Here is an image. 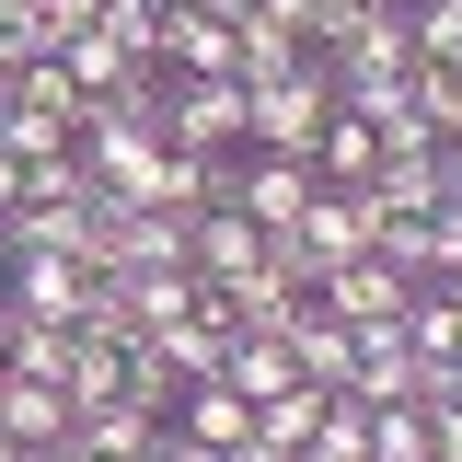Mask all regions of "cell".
Returning <instances> with one entry per match:
<instances>
[{
    "mask_svg": "<svg viewBox=\"0 0 462 462\" xmlns=\"http://www.w3.org/2000/svg\"><path fill=\"white\" fill-rule=\"evenodd\" d=\"M254 254H266V231L243 220V208H197V231H185V266H197L208 289H220V278H243Z\"/></svg>",
    "mask_w": 462,
    "mask_h": 462,
    "instance_id": "cell-10",
    "label": "cell"
},
{
    "mask_svg": "<svg viewBox=\"0 0 462 462\" xmlns=\"http://www.w3.org/2000/svg\"><path fill=\"white\" fill-rule=\"evenodd\" d=\"M127 404H151V416H173V404H185V370H173V358H162L151 336L127 346Z\"/></svg>",
    "mask_w": 462,
    "mask_h": 462,
    "instance_id": "cell-21",
    "label": "cell"
},
{
    "mask_svg": "<svg viewBox=\"0 0 462 462\" xmlns=\"http://www.w3.org/2000/svg\"><path fill=\"white\" fill-rule=\"evenodd\" d=\"M404 116H416L428 139H462V69L451 58H416V69H404Z\"/></svg>",
    "mask_w": 462,
    "mask_h": 462,
    "instance_id": "cell-18",
    "label": "cell"
},
{
    "mask_svg": "<svg viewBox=\"0 0 462 462\" xmlns=\"http://www.w3.org/2000/svg\"><path fill=\"white\" fill-rule=\"evenodd\" d=\"M173 428H185V439H208V451H243V439H254V404L231 393V382H185Z\"/></svg>",
    "mask_w": 462,
    "mask_h": 462,
    "instance_id": "cell-13",
    "label": "cell"
},
{
    "mask_svg": "<svg viewBox=\"0 0 462 462\" xmlns=\"http://www.w3.org/2000/svg\"><path fill=\"white\" fill-rule=\"evenodd\" d=\"M162 139H173V151H243V81H231V69L173 81V69H162Z\"/></svg>",
    "mask_w": 462,
    "mask_h": 462,
    "instance_id": "cell-2",
    "label": "cell"
},
{
    "mask_svg": "<svg viewBox=\"0 0 462 462\" xmlns=\"http://www.w3.org/2000/svg\"><path fill=\"white\" fill-rule=\"evenodd\" d=\"M312 300H324L336 324H393L404 300H416V278H404L393 254L370 243V254H346V266H324V289H312Z\"/></svg>",
    "mask_w": 462,
    "mask_h": 462,
    "instance_id": "cell-6",
    "label": "cell"
},
{
    "mask_svg": "<svg viewBox=\"0 0 462 462\" xmlns=\"http://www.w3.org/2000/svg\"><path fill=\"white\" fill-rule=\"evenodd\" d=\"M404 47L416 58H462V0H404Z\"/></svg>",
    "mask_w": 462,
    "mask_h": 462,
    "instance_id": "cell-22",
    "label": "cell"
},
{
    "mask_svg": "<svg viewBox=\"0 0 462 462\" xmlns=\"http://www.w3.org/2000/svg\"><path fill=\"white\" fill-rule=\"evenodd\" d=\"M289 358H300V382H324V393H346V370H358V336H346L324 300H300L289 312Z\"/></svg>",
    "mask_w": 462,
    "mask_h": 462,
    "instance_id": "cell-11",
    "label": "cell"
},
{
    "mask_svg": "<svg viewBox=\"0 0 462 462\" xmlns=\"http://www.w3.org/2000/svg\"><path fill=\"white\" fill-rule=\"evenodd\" d=\"M312 185H324V173L300 162V151H243V173H231V208H243L254 231H289L300 208H312Z\"/></svg>",
    "mask_w": 462,
    "mask_h": 462,
    "instance_id": "cell-5",
    "label": "cell"
},
{
    "mask_svg": "<svg viewBox=\"0 0 462 462\" xmlns=\"http://www.w3.org/2000/svg\"><path fill=\"white\" fill-rule=\"evenodd\" d=\"M197 12H220V23H243V12H254V0H197Z\"/></svg>",
    "mask_w": 462,
    "mask_h": 462,
    "instance_id": "cell-29",
    "label": "cell"
},
{
    "mask_svg": "<svg viewBox=\"0 0 462 462\" xmlns=\"http://www.w3.org/2000/svg\"><path fill=\"white\" fill-rule=\"evenodd\" d=\"M254 12H266V23H289L300 47H312V23H324V0H254Z\"/></svg>",
    "mask_w": 462,
    "mask_h": 462,
    "instance_id": "cell-25",
    "label": "cell"
},
{
    "mask_svg": "<svg viewBox=\"0 0 462 462\" xmlns=\"http://www.w3.org/2000/svg\"><path fill=\"white\" fill-rule=\"evenodd\" d=\"M0 289H12V312H23V324H81L93 266H81V254H0Z\"/></svg>",
    "mask_w": 462,
    "mask_h": 462,
    "instance_id": "cell-4",
    "label": "cell"
},
{
    "mask_svg": "<svg viewBox=\"0 0 462 462\" xmlns=\"http://www.w3.org/2000/svg\"><path fill=\"white\" fill-rule=\"evenodd\" d=\"M162 69H173V81L231 69V23H220V12H197V0H173V12H162Z\"/></svg>",
    "mask_w": 462,
    "mask_h": 462,
    "instance_id": "cell-12",
    "label": "cell"
},
{
    "mask_svg": "<svg viewBox=\"0 0 462 462\" xmlns=\"http://www.w3.org/2000/svg\"><path fill=\"white\" fill-rule=\"evenodd\" d=\"M0 428H12L23 451H47V439H69V428H81V404H69V382H35V370H0Z\"/></svg>",
    "mask_w": 462,
    "mask_h": 462,
    "instance_id": "cell-9",
    "label": "cell"
},
{
    "mask_svg": "<svg viewBox=\"0 0 462 462\" xmlns=\"http://www.w3.org/2000/svg\"><path fill=\"white\" fill-rule=\"evenodd\" d=\"M243 404H266V393H289L300 382V358H289V336H231V370H220Z\"/></svg>",
    "mask_w": 462,
    "mask_h": 462,
    "instance_id": "cell-19",
    "label": "cell"
},
{
    "mask_svg": "<svg viewBox=\"0 0 462 462\" xmlns=\"http://www.w3.org/2000/svg\"><path fill=\"white\" fill-rule=\"evenodd\" d=\"M151 462H231V451H208V439H185V428H162V439H151Z\"/></svg>",
    "mask_w": 462,
    "mask_h": 462,
    "instance_id": "cell-26",
    "label": "cell"
},
{
    "mask_svg": "<svg viewBox=\"0 0 462 462\" xmlns=\"http://www.w3.org/2000/svg\"><path fill=\"white\" fill-rule=\"evenodd\" d=\"M300 243H312V266H346V254H370V231H382V208L358 197V185H312V208H300ZM324 289V278H312Z\"/></svg>",
    "mask_w": 462,
    "mask_h": 462,
    "instance_id": "cell-7",
    "label": "cell"
},
{
    "mask_svg": "<svg viewBox=\"0 0 462 462\" xmlns=\"http://www.w3.org/2000/svg\"><path fill=\"white\" fill-rule=\"evenodd\" d=\"M12 462H47V451H12Z\"/></svg>",
    "mask_w": 462,
    "mask_h": 462,
    "instance_id": "cell-32",
    "label": "cell"
},
{
    "mask_svg": "<svg viewBox=\"0 0 462 462\" xmlns=\"http://www.w3.org/2000/svg\"><path fill=\"white\" fill-rule=\"evenodd\" d=\"M58 58L81 69V93H93V105H151V93H162V58L127 47V35H105V23H93V35H69Z\"/></svg>",
    "mask_w": 462,
    "mask_h": 462,
    "instance_id": "cell-3",
    "label": "cell"
},
{
    "mask_svg": "<svg viewBox=\"0 0 462 462\" xmlns=\"http://www.w3.org/2000/svg\"><path fill=\"white\" fill-rule=\"evenodd\" d=\"M370 162H382V127H370V116H324V139H312V173H324V185H370Z\"/></svg>",
    "mask_w": 462,
    "mask_h": 462,
    "instance_id": "cell-15",
    "label": "cell"
},
{
    "mask_svg": "<svg viewBox=\"0 0 462 462\" xmlns=\"http://www.w3.org/2000/svg\"><path fill=\"white\" fill-rule=\"evenodd\" d=\"M0 105H12V58H0Z\"/></svg>",
    "mask_w": 462,
    "mask_h": 462,
    "instance_id": "cell-30",
    "label": "cell"
},
{
    "mask_svg": "<svg viewBox=\"0 0 462 462\" xmlns=\"http://www.w3.org/2000/svg\"><path fill=\"white\" fill-rule=\"evenodd\" d=\"M12 451H23V439H12V428H0V462H12Z\"/></svg>",
    "mask_w": 462,
    "mask_h": 462,
    "instance_id": "cell-31",
    "label": "cell"
},
{
    "mask_svg": "<svg viewBox=\"0 0 462 462\" xmlns=\"http://www.w3.org/2000/svg\"><path fill=\"white\" fill-rule=\"evenodd\" d=\"M300 35H289V23H266V12H243V23H231V81H278V69H300Z\"/></svg>",
    "mask_w": 462,
    "mask_h": 462,
    "instance_id": "cell-16",
    "label": "cell"
},
{
    "mask_svg": "<svg viewBox=\"0 0 462 462\" xmlns=\"http://www.w3.org/2000/svg\"><path fill=\"white\" fill-rule=\"evenodd\" d=\"M370 462H428V416L416 404H370Z\"/></svg>",
    "mask_w": 462,
    "mask_h": 462,
    "instance_id": "cell-23",
    "label": "cell"
},
{
    "mask_svg": "<svg viewBox=\"0 0 462 462\" xmlns=\"http://www.w3.org/2000/svg\"><path fill=\"white\" fill-rule=\"evenodd\" d=\"M451 69H462V58H451Z\"/></svg>",
    "mask_w": 462,
    "mask_h": 462,
    "instance_id": "cell-33",
    "label": "cell"
},
{
    "mask_svg": "<svg viewBox=\"0 0 462 462\" xmlns=\"http://www.w3.org/2000/svg\"><path fill=\"white\" fill-rule=\"evenodd\" d=\"M162 428H173V416H151V404H127V393L81 416V439H93L105 462H151V439H162Z\"/></svg>",
    "mask_w": 462,
    "mask_h": 462,
    "instance_id": "cell-17",
    "label": "cell"
},
{
    "mask_svg": "<svg viewBox=\"0 0 462 462\" xmlns=\"http://www.w3.org/2000/svg\"><path fill=\"white\" fill-rule=\"evenodd\" d=\"M12 324H23V312H12V289H0V370H12Z\"/></svg>",
    "mask_w": 462,
    "mask_h": 462,
    "instance_id": "cell-28",
    "label": "cell"
},
{
    "mask_svg": "<svg viewBox=\"0 0 462 462\" xmlns=\"http://www.w3.org/2000/svg\"><path fill=\"white\" fill-rule=\"evenodd\" d=\"M439 197L462 208V139H439Z\"/></svg>",
    "mask_w": 462,
    "mask_h": 462,
    "instance_id": "cell-27",
    "label": "cell"
},
{
    "mask_svg": "<svg viewBox=\"0 0 462 462\" xmlns=\"http://www.w3.org/2000/svg\"><path fill=\"white\" fill-rule=\"evenodd\" d=\"M58 382H69V404H81V416H93V404H116V393H127V346L69 336V370H58Z\"/></svg>",
    "mask_w": 462,
    "mask_h": 462,
    "instance_id": "cell-20",
    "label": "cell"
},
{
    "mask_svg": "<svg viewBox=\"0 0 462 462\" xmlns=\"http://www.w3.org/2000/svg\"><path fill=\"white\" fill-rule=\"evenodd\" d=\"M404 346H416L428 370H462V300L439 278H416V300H404Z\"/></svg>",
    "mask_w": 462,
    "mask_h": 462,
    "instance_id": "cell-14",
    "label": "cell"
},
{
    "mask_svg": "<svg viewBox=\"0 0 462 462\" xmlns=\"http://www.w3.org/2000/svg\"><path fill=\"white\" fill-rule=\"evenodd\" d=\"M324 116H336V81H324V47H312L300 69H278V81H243V151H300V162H312Z\"/></svg>",
    "mask_w": 462,
    "mask_h": 462,
    "instance_id": "cell-1",
    "label": "cell"
},
{
    "mask_svg": "<svg viewBox=\"0 0 462 462\" xmlns=\"http://www.w3.org/2000/svg\"><path fill=\"white\" fill-rule=\"evenodd\" d=\"M346 336H358V370H346V393H358V404H416L428 358L404 346V312H393V324H346Z\"/></svg>",
    "mask_w": 462,
    "mask_h": 462,
    "instance_id": "cell-8",
    "label": "cell"
},
{
    "mask_svg": "<svg viewBox=\"0 0 462 462\" xmlns=\"http://www.w3.org/2000/svg\"><path fill=\"white\" fill-rule=\"evenodd\" d=\"M12 370L58 382V370H69V324H12Z\"/></svg>",
    "mask_w": 462,
    "mask_h": 462,
    "instance_id": "cell-24",
    "label": "cell"
}]
</instances>
